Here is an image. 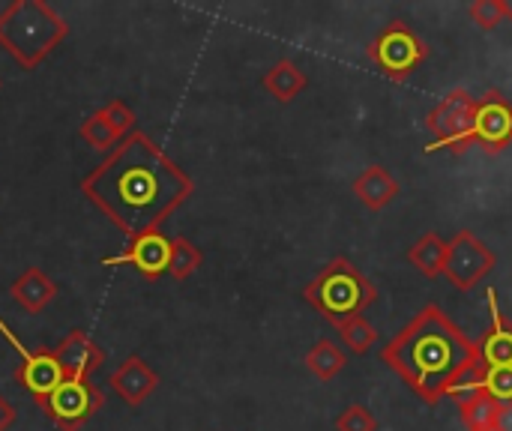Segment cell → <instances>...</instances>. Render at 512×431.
<instances>
[{"instance_id": "cell-30", "label": "cell", "mask_w": 512, "mask_h": 431, "mask_svg": "<svg viewBox=\"0 0 512 431\" xmlns=\"http://www.w3.org/2000/svg\"><path fill=\"white\" fill-rule=\"evenodd\" d=\"M489 431H507L504 426H495V429H489Z\"/></svg>"}, {"instance_id": "cell-22", "label": "cell", "mask_w": 512, "mask_h": 431, "mask_svg": "<svg viewBox=\"0 0 512 431\" xmlns=\"http://www.w3.org/2000/svg\"><path fill=\"white\" fill-rule=\"evenodd\" d=\"M81 138L93 147V150H114L123 138L114 132V126L105 120V114L102 111H96V114H90L84 123H81Z\"/></svg>"}, {"instance_id": "cell-15", "label": "cell", "mask_w": 512, "mask_h": 431, "mask_svg": "<svg viewBox=\"0 0 512 431\" xmlns=\"http://www.w3.org/2000/svg\"><path fill=\"white\" fill-rule=\"evenodd\" d=\"M57 282L48 279L39 267H27L9 288V297L15 300V306H21L30 315H39L42 309H48V303L57 297Z\"/></svg>"}, {"instance_id": "cell-27", "label": "cell", "mask_w": 512, "mask_h": 431, "mask_svg": "<svg viewBox=\"0 0 512 431\" xmlns=\"http://www.w3.org/2000/svg\"><path fill=\"white\" fill-rule=\"evenodd\" d=\"M336 431H378V420L363 405H351L339 414Z\"/></svg>"}, {"instance_id": "cell-5", "label": "cell", "mask_w": 512, "mask_h": 431, "mask_svg": "<svg viewBox=\"0 0 512 431\" xmlns=\"http://www.w3.org/2000/svg\"><path fill=\"white\" fill-rule=\"evenodd\" d=\"M474 105L477 99L468 90L456 87L429 111L426 129L435 135V144L429 147V153L450 150L462 156L468 147H474Z\"/></svg>"}, {"instance_id": "cell-16", "label": "cell", "mask_w": 512, "mask_h": 431, "mask_svg": "<svg viewBox=\"0 0 512 431\" xmlns=\"http://www.w3.org/2000/svg\"><path fill=\"white\" fill-rule=\"evenodd\" d=\"M354 195L360 204L372 213H381L396 195H399V180L384 168V165H369L357 180H354Z\"/></svg>"}, {"instance_id": "cell-6", "label": "cell", "mask_w": 512, "mask_h": 431, "mask_svg": "<svg viewBox=\"0 0 512 431\" xmlns=\"http://www.w3.org/2000/svg\"><path fill=\"white\" fill-rule=\"evenodd\" d=\"M369 60L393 81H405L426 57H429V45L414 33L411 24L405 21H393L387 24L366 48Z\"/></svg>"}, {"instance_id": "cell-2", "label": "cell", "mask_w": 512, "mask_h": 431, "mask_svg": "<svg viewBox=\"0 0 512 431\" xmlns=\"http://www.w3.org/2000/svg\"><path fill=\"white\" fill-rule=\"evenodd\" d=\"M381 360L426 405L447 399L453 387L483 363L477 342H471L438 303L423 306L411 324L381 348Z\"/></svg>"}, {"instance_id": "cell-18", "label": "cell", "mask_w": 512, "mask_h": 431, "mask_svg": "<svg viewBox=\"0 0 512 431\" xmlns=\"http://www.w3.org/2000/svg\"><path fill=\"white\" fill-rule=\"evenodd\" d=\"M459 417H462V426L468 431H489L495 426H504L507 411L492 396L477 390V393L459 399Z\"/></svg>"}, {"instance_id": "cell-29", "label": "cell", "mask_w": 512, "mask_h": 431, "mask_svg": "<svg viewBox=\"0 0 512 431\" xmlns=\"http://www.w3.org/2000/svg\"><path fill=\"white\" fill-rule=\"evenodd\" d=\"M504 12H507V18L512 21V0H504Z\"/></svg>"}, {"instance_id": "cell-14", "label": "cell", "mask_w": 512, "mask_h": 431, "mask_svg": "<svg viewBox=\"0 0 512 431\" xmlns=\"http://www.w3.org/2000/svg\"><path fill=\"white\" fill-rule=\"evenodd\" d=\"M108 384L129 408H138L144 405V399H150L159 390V375L138 354H132L120 363V369L111 375Z\"/></svg>"}, {"instance_id": "cell-11", "label": "cell", "mask_w": 512, "mask_h": 431, "mask_svg": "<svg viewBox=\"0 0 512 431\" xmlns=\"http://www.w3.org/2000/svg\"><path fill=\"white\" fill-rule=\"evenodd\" d=\"M168 258H171V240L162 231H147L129 237V246L117 255H105L102 267H135L147 282H156L168 273Z\"/></svg>"}, {"instance_id": "cell-17", "label": "cell", "mask_w": 512, "mask_h": 431, "mask_svg": "<svg viewBox=\"0 0 512 431\" xmlns=\"http://www.w3.org/2000/svg\"><path fill=\"white\" fill-rule=\"evenodd\" d=\"M261 84H264V90H267L276 102H291V99H297V96L306 90L309 78H306V72H303L294 60L282 57V60H276V63L264 72Z\"/></svg>"}, {"instance_id": "cell-23", "label": "cell", "mask_w": 512, "mask_h": 431, "mask_svg": "<svg viewBox=\"0 0 512 431\" xmlns=\"http://www.w3.org/2000/svg\"><path fill=\"white\" fill-rule=\"evenodd\" d=\"M339 330V336H342V342H345V348L351 351V354H366L375 342H378V330L360 315V318H351V321H345V324H339L336 327Z\"/></svg>"}, {"instance_id": "cell-28", "label": "cell", "mask_w": 512, "mask_h": 431, "mask_svg": "<svg viewBox=\"0 0 512 431\" xmlns=\"http://www.w3.org/2000/svg\"><path fill=\"white\" fill-rule=\"evenodd\" d=\"M12 423H15V408L0 396V431H9Z\"/></svg>"}, {"instance_id": "cell-1", "label": "cell", "mask_w": 512, "mask_h": 431, "mask_svg": "<svg viewBox=\"0 0 512 431\" xmlns=\"http://www.w3.org/2000/svg\"><path fill=\"white\" fill-rule=\"evenodd\" d=\"M81 192L111 225L135 237L159 231L195 183L150 135L132 132L81 180Z\"/></svg>"}, {"instance_id": "cell-10", "label": "cell", "mask_w": 512, "mask_h": 431, "mask_svg": "<svg viewBox=\"0 0 512 431\" xmlns=\"http://www.w3.org/2000/svg\"><path fill=\"white\" fill-rule=\"evenodd\" d=\"M474 144L489 156L512 147V102L501 90H489L474 105Z\"/></svg>"}, {"instance_id": "cell-25", "label": "cell", "mask_w": 512, "mask_h": 431, "mask_svg": "<svg viewBox=\"0 0 512 431\" xmlns=\"http://www.w3.org/2000/svg\"><path fill=\"white\" fill-rule=\"evenodd\" d=\"M468 15L474 18V24H480L483 30H495L504 24L507 12H504V0H474L468 6Z\"/></svg>"}, {"instance_id": "cell-3", "label": "cell", "mask_w": 512, "mask_h": 431, "mask_svg": "<svg viewBox=\"0 0 512 431\" xmlns=\"http://www.w3.org/2000/svg\"><path fill=\"white\" fill-rule=\"evenodd\" d=\"M69 33L57 9L42 0H12L0 12V48L21 66L36 69Z\"/></svg>"}, {"instance_id": "cell-13", "label": "cell", "mask_w": 512, "mask_h": 431, "mask_svg": "<svg viewBox=\"0 0 512 431\" xmlns=\"http://www.w3.org/2000/svg\"><path fill=\"white\" fill-rule=\"evenodd\" d=\"M486 303H489V330L483 333V339L477 342L480 360L483 366H512V321H507L498 291L489 288L486 291Z\"/></svg>"}, {"instance_id": "cell-26", "label": "cell", "mask_w": 512, "mask_h": 431, "mask_svg": "<svg viewBox=\"0 0 512 431\" xmlns=\"http://www.w3.org/2000/svg\"><path fill=\"white\" fill-rule=\"evenodd\" d=\"M102 114H105V120L114 126V132L120 135V138H126V135H132L135 132V111L123 102V99H111L105 108H99Z\"/></svg>"}, {"instance_id": "cell-20", "label": "cell", "mask_w": 512, "mask_h": 431, "mask_svg": "<svg viewBox=\"0 0 512 431\" xmlns=\"http://www.w3.org/2000/svg\"><path fill=\"white\" fill-rule=\"evenodd\" d=\"M345 363H348V357H345V351L342 348H336L330 339H321V342H315L312 345V351L306 354V369L318 378V381H333L342 369H345Z\"/></svg>"}, {"instance_id": "cell-12", "label": "cell", "mask_w": 512, "mask_h": 431, "mask_svg": "<svg viewBox=\"0 0 512 431\" xmlns=\"http://www.w3.org/2000/svg\"><path fill=\"white\" fill-rule=\"evenodd\" d=\"M51 351H54V357H57L63 375H72V378H93V372L102 369L105 360H108L105 348H99L84 330L66 333V336L57 342V348H51Z\"/></svg>"}, {"instance_id": "cell-7", "label": "cell", "mask_w": 512, "mask_h": 431, "mask_svg": "<svg viewBox=\"0 0 512 431\" xmlns=\"http://www.w3.org/2000/svg\"><path fill=\"white\" fill-rule=\"evenodd\" d=\"M39 408L60 431H78L99 408H105V393L93 384V378L66 375Z\"/></svg>"}, {"instance_id": "cell-21", "label": "cell", "mask_w": 512, "mask_h": 431, "mask_svg": "<svg viewBox=\"0 0 512 431\" xmlns=\"http://www.w3.org/2000/svg\"><path fill=\"white\" fill-rule=\"evenodd\" d=\"M204 264V255H201V249L192 243V240H186V237H174L171 240V258H168V273L177 279V282H183V279H189L198 267Z\"/></svg>"}, {"instance_id": "cell-24", "label": "cell", "mask_w": 512, "mask_h": 431, "mask_svg": "<svg viewBox=\"0 0 512 431\" xmlns=\"http://www.w3.org/2000/svg\"><path fill=\"white\" fill-rule=\"evenodd\" d=\"M483 393L492 396L504 411H512V366H486Z\"/></svg>"}, {"instance_id": "cell-8", "label": "cell", "mask_w": 512, "mask_h": 431, "mask_svg": "<svg viewBox=\"0 0 512 431\" xmlns=\"http://www.w3.org/2000/svg\"><path fill=\"white\" fill-rule=\"evenodd\" d=\"M495 267H498V255H495L474 231H459L453 240H447L444 276H447L459 291L477 288Z\"/></svg>"}, {"instance_id": "cell-9", "label": "cell", "mask_w": 512, "mask_h": 431, "mask_svg": "<svg viewBox=\"0 0 512 431\" xmlns=\"http://www.w3.org/2000/svg\"><path fill=\"white\" fill-rule=\"evenodd\" d=\"M0 333L6 336V342H9V345L18 351V357H21L18 369H15V381L36 399V405H45L48 396L57 390V384L66 378L63 369H60V363H57V357H54V351H48V348H36V351L24 348V345L18 342V336L3 324V318H0Z\"/></svg>"}, {"instance_id": "cell-19", "label": "cell", "mask_w": 512, "mask_h": 431, "mask_svg": "<svg viewBox=\"0 0 512 431\" xmlns=\"http://www.w3.org/2000/svg\"><path fill=\"white\" fill-rule=\"evenodd\" d=\"M408 261L411 267L426 276V279H438L444 273V261H447V240L438 231H426L411 249H408Z\"/></svg>"}, {"instance_id": "cell-4", "label": "cell", "mask_w": 512, "mask_h": 431, "mask_svg": "<svg viewBox=\"0 0 512 431\" xmlns=\"http://www.w3.org/2000/svg\"><path fill=\"white\" fill-rule=\"evenodd\" d=\"M303 297L321 318H327L333 327H339L351 318H360L378 300V288L357 270V264L351 258L336 255L303 288Z\"/></svg>"}]
</instances>
